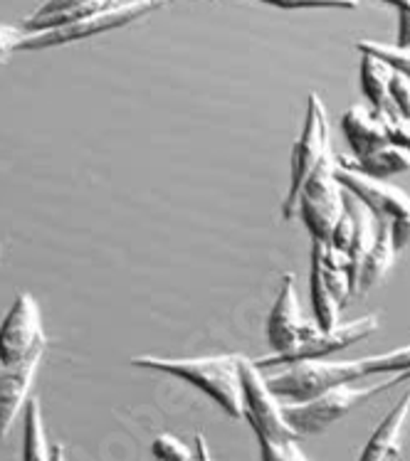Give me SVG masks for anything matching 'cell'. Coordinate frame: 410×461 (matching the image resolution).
I'll return each mask as SVG.
<instances>
[{
  "instance_id": "23",
  "label": "cell",
  "mask_w": 410,
  "mask_h": 461,
  "mask_svg": "<svg viewBox=\"0 0 410 461\" xmlns=\"http://www.w3.org/2000/svg\"><path fill=\"white\" fill-rule=\"evenodd\" d=\"M388 106L403 119H410V79L401 72H393L388 85Z\"/></svg>"
},
{
  "instance_id": "25",
  "label": "cell",
  "mask_w": 410,
  "mask_h": 461,
  "mask_svg": "<svg viewBox=\"0 0 410 461\" xmlns=\"http://www.w3.org/2000/svg\"><path fill=\"white\" fill-rule=\"evenodd\" d=\"M388 232H391V242L396 252H403L410 247V215L396 217L388 222Z\"/></svg>"
},
{
  "instance_id": "22",
  "label": "cell",
  "mask_w": 410,
  "mask_h": 461,
  "mask_svg": "<svg viewBox=\"0 0 410 461\" xmlns=\"http://www.w3.org/2000/svg\"><path fill=\"white\" fill-rule=\"evenodd\" d=\"M265 5L282 10H316V8H339L353 10L359 8V0H260Z\"/></svg>"
},
{
  "instance_id": "11",
  "label": "cell",
  "mask_w": 410,
  "mask_h": 461,
  "mask_svg": "<svg viewBox=\"0 0 410 461\" xmlns=\"http://www.w3.org/2000/svg\"><path fill=\"white\" fill-rule=\"evenodd\" d=\"M342 131L351 146L353 158H363L376 149L391 143L378 112L371 106H361V104H353L346 109V113L342 116Z\"/></svg>"
},
{
  "instance_id": "31",
  "label": "cell",
  "mask_w": 410,
  "mask_h": 461,
  "mask_svg": "<svg viewBox=\"0 0 410 461\" xmlns=\"http://www.w3.org/2000/svg\"><path fill=\"white\" fill-rule=\"evenodd\" d=\"M193 461H198V459H193Z\"/></svg>"
},
{
  "instance_id": "17",
  "label": "cell",
  "mask_w": 410,
  "mask_h": 461,
  "mask_svg": "<svg viewBox=\"0 0 410 461\" xmlns=\"http://www.w3.org/2000/svg\"><path fill=\"white\" fill-rule=\"evenodd\" d=\"M393 69L383 59L361 52V67H359V82H361L363 96L369 99L371 109H383L388 104V85H391Z\"/></svg>"
},
{
  "instance_id": "9",
  "label": "cell",
  "mask_w": 410,
  "mask_h": 461,
  "mask_svg": "<svg viewBox=\"0 0 410 461\" xmlns=\"http://www.w3.org/2000/svg\"><path fill=\"white\" fill-rule=\"evenodd\" d=\"M334 176L342 183L343 190L359 200L369 212L378 220H396V217L410 215V195L405 190L396 188L391 183L378 178H369L359 170L342 166L334 156Z\"/></svg>"
},
{
  "instance_id": "8",
  "label": "cell",
  "mask_w": 410,
  "mask_h": 461,
  "mask_svg": "<svg viewBox=\"0 0 410 461\" xmlns=\"http://www.w3.org/2000/svg\"><path fill=\"white\" fill-rule=\"evenodd\" d=\"M316 336H319V326L306 321L302 303H299V294H296L295 274H285L275 306L268 316L269 348L275 350V356H285V353H292Z\"/></svg>"
},
{
  "instance_id": "26",
  "label": "cell",
  "mask_w": 410,
  "mask_h": 461,
  "mask_svg": "<svg viewBox=\"0 0 410 461\" xmlns=\"http://www.w3.org/2000/svg\"><path fill=\"white\" fill-rule=\"evenodd\" d=\"M398 48L410 50V5L398 10Z\"/></svg>"
},
{
  "instance_id": "7",
  "label": "cell",
  "mask_w": 410,
  "mask_h": 461,
  "mask_svg": "<svg viewBox=\"0 0 410 461\" xmlns=\"http://www.w3.org/2000/svg\"><path fill=\"white\" fill-rule=\"evenodd\" d=\"M240 383H242V417L255 434L268 439H299L282 414V402L269 393L262 370L248 358H240Z\"/></svg>"
},
{
  "instance_id": "1",
  "label": "cell",
  "mask_w": 410,
  "mask_h": 461,
  "mask_svg": "<svg viewBox=\"0 0 410 461\" xmlns=\"http://www.w3.org/2000/svg\"><path fill=\"white\" fill-rule=\"evenodd\" d=\"M238 353L223 356H203V358H156V356H139L132 358V366L143 370H156L166 375L181 377L193 387L203 390L225 410L230 417H242V383H240Z\"/></svg>"
},
{
  "instance_id": "4",
  "label": "cell",
  "mask_w": 410,
  "mask_h": 461,
  "mask_svg": "<svg viewBox=\"0 0 410 461\" xmlns=\"http://www.w3.org/2000/svg\"><path fill=\"white\" fill-rule=\"evenodd\" d=\"M169 0H124V3H114L109 8L92 13L87 18L69 23L65 28L48 30V32H25V38L20 40L18 50L23 52H38V50L59 48V45H69L77 40L95 38V35H105L112 30L126 28L136 20L151 15L159 8H163Z\"/></svg>"
},
{
  "instance_id": "15",
  "label": "cell",
  "mask_w": 410,
  "mask_h": 461,
  "mask_svg": "<svg viewBox=\"0 0 410 461\" xmlns=\"http://www.w3.org/2000/svg\"><path fill=\"white\" fill-rule=\"evenodd\" d=\"M336 160L342 166H349V168L359 170L369 178H388V176H396V173H408L410 170V151L396 146V143H386L381 149H376L369 156L363 158H353V156H336Z\"/></svg>"
},
{
  "instance_id": "3",
  "label": "cell",
  "mask_w": 410,
  "mask_h": 461,
  "mask_svg": "<svg viewBox=\"0 0 410 461\" xmlns=\"http://www.w3.org/2000/svg\"><path fill=\"white\" fill-rule=\"evenodd\" d=\"M45 346L48 339L38 299L20 292L0 323V370H38Z\"/></svg>"
},
{
  "instance_id": "24",
  "label": "cell",
  "mask_w": 410,
  "mask_h": 461,
  "mask_svg": "<svg viewBox=\"0 0 410 461\" xmlns=\"http://www.w3.org/2000/svg\"><path fill=\"white\" fill-rule=\"evenodd\" d=\"M25 38V32L15 25H8V23H0V65H5L10 59V55L18 50L20 40Z\"/></svg>"
},
{
  "instance_id": "10",
  "label": "cell",
  "mask_w": 410,
  "mask_h": 461,
  "mask_svg": "<svg viewBox=\"0 0 410 461\" xmlns=\"http://www.w3.org/2000/svg\"><path fill=\"white\" fill-rule=\"evenodd\" d=\"M378 329V319L376 316H363L359 321H351V323H339L336 329L332 330H319V336L312 339L305 346H299L292 353H285V356H268V358L252 360L258 370H269V367L287 366V363H296V360H309V358H326L336 350H343L359 343V340L369 339L373 330Z\"/></svg>"
},
{
  "instance_id": "21",
  "label": "cell",
  "mask_w": 410,
  "mask_h": 461,
  "mask_svg": "<svg viewBox=\"0 0 410 461\" xmlns=\"http://www.w3.org/2000/svg\"><path fill=\"white\" fill-rule=\"evenodd\" d=\"M378 116H381L383 126H386L388 141L410 151V119H403L401 113L393 112L388 104L383 109H378Z\"/></svg>"
},
{
  "instance_id": "29",
  "label": "cell",
  "mask_w": 410,
  "mask_h": 461,
  "mask_svg": "<svg viewBox=\"0 0 410 461\" xmlns=\"http://www.w3.org/2000/svg\"><path fill=\"white\" fill-rule=\"evenodd\" d=\"M383 3H391V5H396L398 10L405 8V5H410V0H383Z\"/></svg>"
},
{
  "instance_id": "28",
  "label": "cell",
  "mask_w": 410,
  "mask_h": 461,
  "mask_svg": "<svg viewBox=\"0 0 410 461\" xmlns=\"http://www.w3.org/2000/svg\"><path fill=\"white\" fill-rule=\"evenodd\" d=\"M50 461H68V452H65V447H62V444H52Z\"/></svg>"
},
{
  "instance_id": "27",
  "label": "cell",
  "mask_w": 410,
  "mask_h": 461,
  "mask_svg": "<svg viewBox=\"0 0 410 461\" xmlns=\"http://www.w3.org/2000/svg\"><path fill=\"white\" fill-rule=\"evenodd\" d=\"M196 459L198 461H213L208 449V442H205V437L203 434H196Z\"/></svg>"
},
{
  "instance_id": "2",
  "label": "cell",
  "mask_w": 410,
  "mask_h": 461,
  "mask_svg": "<svg viewBox=\"0 0 410 461\" xmlns=\"http://www.w3.org/2000/svg\"><path fill=\"white\" fill-rule=\"evenodd\" d=\"M410 380V370L396 373L378 380L373 377V383L361 385V383H349V385H339L326 390L322 395L305 400V402H282V414H285V422L289 424V429L296 437H312L329 429L332 424L339 422L342 417L361 407L363 402H369L376 395H381L391 387H398Z\"/></svg>"
},
{
  "instance_id": "12",
  "label": "cell",
  "mask_w": 410,
  "mask_h": 461,
  "mask_svg": "<svg viewBox=\"0 0 410 461\" xmlns=\"http://www.w3.org/2000/svg\"><path fill=\"white\" fill-rule=\"evenodd\" d=\"M114 5V0H48L32 15L23 20V32H48V30L65 28L69 23L87 18L92 13Z\"/></svg>"
},
{
  "instance_id": "30",
  "label": "cell",
  "mask_w": 410,
  "mask_h": 461,
  "mask_svg": "<svg viewBox=\"0 0 410 461\" xmlns=\"http://www.w3.org/2000/svg\"><path fill=\"white\" fill-rule=\"evenodd\" d=\"M0 259H3V247H0Z\"/></svg>"
},
{
  "instance_id": "13",
  "label": "cell",
  "mask_w": 410,
  "mask_h": 461,
  "mask_svg": "<svg viewBox=\"0 0 410 461\" xmlns=\"http://www.w3.org/2000/svg\"><path fill=\"white\" fill-rule=\"evenodd\" d=\"M410 420V390L403 395L398 405L393 407L391 412L386 414L381 424L373 429L369 442L363 447L359 461H388L401 456L403 449V434H405V424Z\"/></svg>"
},
{
  "instance_id": "5",
  "label": "cell",
  "mask_w": 410,
  "mask_h": 461,
  "mask_svg": "<svg viewBox=\"0 0 410 461\" xmlns=\"http://www.w3.org/2000/svg\"><path fill=\"white\" fill-rule=\"evenodd\" d=\"M332 153V129H329V113L319 95H309L306 99V116L302 133L292 149V160H289V193L282 203V217L292 220L296 217V200L305 180L312 176V170Z\"/></svg>"
},
{
  "instance_id": "16",
  "label": "cell",
  "mask_w": 410,
  "mask_h": 461,
  "mask_svg": "<svg viewBox=\"0 0 410 461\" xmlns=\"http://www.w3.org/2000/svg\"><path fill=\"white\" fill-rule=\"evenodd\" d=\"M52 447L45 434V420L38 397H28L23 407V461H50Z\"/></svg>"
},
{
  "instance_id": "14",
  "label": "cell",
  "mask_w": 410,
  "mask_h": 461,
  "mask_svg": "<svg viewBox=\"0 0 410 461\" xmlns=\"http://www.w3.org/2000/svg\"><path fill=\"white\" fill-rule=\"evenodd\" d=\"M396 255L398 252L393 249L388 220H378L376 217V240H373L371 249H369V255H366L361 269H359V282H356L353 296H363V294L371 292L373 286H378L386 279V274L391 272Z\"/></svg>"
},
{
  "instance_id": "20",
  "label": "cell",
  "mask_w": 410,
  "mask_h": 461,
  "mask_svg": "<svg viewBox=\"0 0 410 461\" xmlns=\"http://www.w3.org/2000/svg\"><path fill=\"white\" fill-rule=\"evenodd\" d=\"M151 454L159 461H193L196 452H191L186 444L173 434H159L151 442Z\"/></svg>"
},
{
  "instance_id": "6",
  "label": "cell",
  "mask_w": 410,
  "mask_h": 461,
  "mask_svg": "<svg viewBox=\"0 0 410 461\" xmlns=\"http://www.w3.org/2000/svg\"><path fill=\"white\" fill-rule=\"evenodd\" d=\"M346 210L343 185L334 176V151L312 170L296 200V215L312 235V242H329L332 230Z\"/></svg>"
},
{
  "instance_id": "18",
  "label": "cell",
  "mask_w": 410,
  "mask_h": 461,
  "mask_svg": "<svg viewBox=\"0 0 410 461\" xmlns=\"http://www.w3.org/2000/svg\"><path fill=\"white\" fill-rule=\"evenodd\" d=\"M359 52L373 55L383 59L386 65L391 67L393 72H401L410 79V50L398 48V45H386V42H376V40H359L356 42Z\"/></svg>"
},
{
  "instance_id": "19",
  "label": "cell",
  "mask_w": 410,
  "mask_h": 461,
  "mask_svg": "<svg viewBox=\"0 0 410 461\" xmlns=\"http://www.w3.org/2000/svg\"><path fill=\"white\" fill-rule=\"evenodd\" d=\"M255 437L260 444V461H309L296 439H268L262 434Z\"/></svg>"
}]
</instances>
